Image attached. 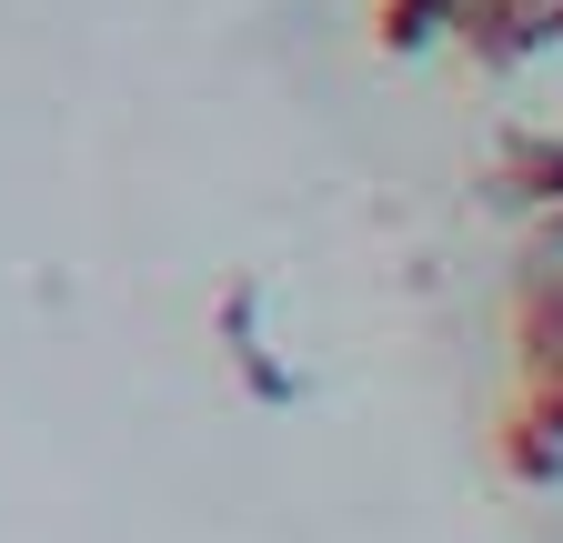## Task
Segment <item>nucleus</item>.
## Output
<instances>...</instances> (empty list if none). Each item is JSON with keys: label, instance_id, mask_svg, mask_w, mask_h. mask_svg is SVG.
<instances>
[{"label": "nucleus", "instance_id": "f257e3e1", "mask_svg": "<svg viewBox=\"0 0 563 543\" xmlns=\"http://www.w3.org/2000/svg\"><path fill=\"white\" fill-rule=\"evenodd\" d=\"M443 0H402V11H383V41H422V21H433Z\"/></svg>", "mask_w": 563, "mask_h": 543}]
</instances>
